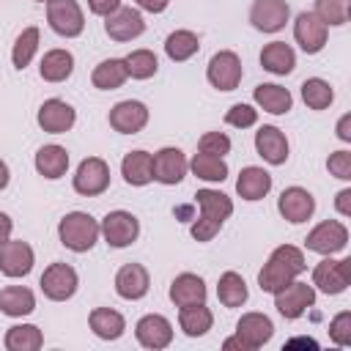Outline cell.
Wrapping results in <instances>:
<instances>
[{"label": "cell", "instance_id": "14", "mask_svg": "<svg viewBox=\"0 0 351 351\" xmlns=\"http://www.w3.org/2000/svg\"><path fill=\"white\" fill-rule=\"evenodd\" d=\"M291 5L285 0H255L250 8V22L261 33H277L288 25Z\"/></svg>", "mask_w": 351, "mask_h": 351}, {"label": "cell", "instance_id": "50", "mask_svg": "<svg viewBox=\"0 0 351 351\" xmlns=\"http://www.w3.org/2000/svg\"><path fill=\"white\" fill-rule=\"evenodd\" d=\"M134 3H137V8H143L148 14H162L170 0H134Z\"/></svg>", "mask_w": 351, "mask_h": 351}, {"label": "cell", "instance_id": "38", "mask_svg": "<svg viewBox=\"0 0 351 351\" xmlns=\"http://www.w3.org/2000/svg\"><path fill=\"white\" fill-rule=\"evenodd\" d=\"M189 170H192L197 178L208 181V184H222V181L228 178V165H225V159H222V156H214V154H203V151H197V154L189 159Z\"/></svg>", "mask_w": 351, "mask_h": 351}, {"label": "cell", "instance_id": "9", "mask_svg": "<svg viewBox=\"0 0 351 351\" xmlns=\"http://www.w3.org/2000/svg\"><path fill=\"white\" fill-rule=\"evenodd\" d=\"M348 244V228L340 222V219H324L318 222L307 239H304V247L310 252H318V255H335L340 250H346Z\"/></svg>", "mask_w": 351, "mask_h": 351}, {"label": "cell", "instance_id": "10", "mask_svg": "<svg viewBox=\"0 0 351 351\" xmlns=\"http://www.w3.org/2000/svg\"><path fill=\"white\" fill-rule=\"evenodd\" d=\"M313 304H315V288L307 285V282H299V280L288 282L282 291L274 293V307H277V313H280L282 318H288V321L302 318Z\"/></svg>", "mask_w": 351, "mask_h": 351}, {"label": "cell", "instance_id": "45", "mask_svg": "<svg viewBox=\"0 0 351 351\" xmlns=\"http://www.w3.org/2000/svg\"><path fill=\"white\" fill-rule=\"evenodd\" d=\"M329 337H332V343L340 346V348L351 346V313H348V310L337 313V315L329 321Z\"/></svg>", "mask_w": 351, "mask_h": 351}, {"label": "cell", "instance_id": "42", "mask_svg": "<svg viewBox=\"0 0 351 351\" xmlns=\"http://www.w3.org/2000/svg\"><path fill=\"white\" fill-rule=\"evenodd\" d=\"M326 27H340L348 22L351 16V0H315V11H313Z\"/></svg>", "mask_w": 351, "mask_h": 351}, {"label": "cell", "instance_id": "53", "mask_svg": "<svg viewBox=\"0 0 351 351\" xmlns=\"http://www.w3.org/2000/svg\"><path fill=\"white\" fill-rule=\"evenodd\" d=\"M285 348H318V343L313 337H293L285 343Z\"/></svg>", "mask_w": 351, "mask_h": 351}, {"label": "cell", "instance_id": "8", "mask_svg": "<svg viewBox=\"0 0 351 351\" xmlns=\"http://www.w3.org/2000/svg\"><path fill=\"white\" fill-rule=\"evenodd\" d=\"M38 285H41V291H44L47 299H52V302H66V299H71V296L77 293L80 277H77L74 266L58 261V263H49V266L44 269Z\"/></svg>", "mask_w": 351, "mask_h": 351}, {"label": "cell", "instance_id": "28", "mask_svg": "<svg viewBox=\"0 0 351 351\" xmlns=\"http://www.w3.org/2000/svg\"><path fill=\"white\" fill-rule=\"evenodd\" d=\"M261 66L277 77H285L296 69V52L285 41H271L261 49Z\"/></svg>", "mask_w": 351, "mask_h": 351}, {"label": "cell", "instance_id": "44", "mask_svg": "<svg viewBox=\"0 0 351 351\" xmlns=\"http://www.w3.org/2000/svg\"><path fill=\"white\" fill-rule=\"evenodd\" d=\"M197 151L214 154V156H225V154H230V137L225 132H206L197 140Z\"/></svg>", "mask_w": 351, "mask_h": 351}, {"label": "cell", "instance_id": "54", "mask_svg": "<svg viewBox=\"0 0 351 351\" xmlns=\"http://www.w3.org/2000/svg\"><path fill=\"white\" fill-rule=\"evenodd\" d=\"M222 348H225V351H233V348H236V351H247V348H244V343H241L236 335H233V337H228V340H222Z\"/></svg>", "mask_w": 351, "mask_h": 351}, {"label": "cell", "instance_id": "6", "mask_svg": "<svg viewBox=\"0 0 351 351\" xmlns=\"http://www.w3.org/2000/svg\"><path fill=\"white\" fill-rule=\"evenodd\" d=\"M99 230L104 236V241L115 250H123L129 244L137 241L140 236V219L132 214V211H123V208H115V211H107L104 219L99 222Z\"/></svg>", "mask_w": 351, "mask_h": 351}, {"label": "cell", "instance_id": "36", "mask_svg": "<svg viewBox=\"0 0 351 351\" xmlns=\"http://www.w3.org/2000/svg\"><path fill=\"white\" fill-rule=\"evenodd\" d=\"M3 346L8 351H38L44 346V335L36 324H14V326H8Z\"/></svg>", "mask_w": 351, "mask_h": 351}, {"label": "cell", "instance_id": "13", "mask_svg": "<svg viewBox=\"0 0 351 351\" xmlns=\"http://www.w3.org/2000/svg\"><path fill=\"white\" fill-rule=\"evenodd\" d=\"M33 263H36V252L27 241L8 239L5 244H0V271L5 277H11V280L27 277L33 271Z\"/></svg>", "mask_w": 351, "mask_h": 351}, {"label": "cell", "instance_id": "27", "mask_svg": "<svg viewBox=\"0 0 351 351\" xmlns=\"http://www.w3.org/2000/svg\"><path fill=\"white\" fill-rule=\"evenodd\" d=\"M33 165H36V173L38 176H44V178H49V181H58V178H63L66 176V170H69V151L63 148V145H41L38 151H36V159H33Z\"/></svg>", "mask_w": 351, "mask_h": 351}, {"label": "cell", "instance_id": "24", "mask_svg": "<svg viewBox=\"0 0 351 351\" xmlns=\"http://www.w3.org/2000/svg\"><path fill=\"white\" fill-rule=\"evenodd\" d=\"M236 192L241 200H263L269 192H271V176L269 170L258 167V165H250V167H241L239 178H236Z\"/></svg>", "mask_w": 351, "mask_h": 351}, {"label": "cell", "instance_id": "34", "mask_svg": "<svg viewBox=\"0 0 351 351\" xmlns=\"http://www.w3.org/2000/svg\"><path fill=\"white\" fill-rule=\"evenodd\" d=\"M126 80H129V71H126L123 58H107V60H101V63L93 69V74H90V82H93V88H99V90H115V88H121Z\"/></svg>", "mask_w": 351, "mask_h": 351}, {"label": "cell", "instance_id": "16", "mask_svg": "<svg viewBox=\"0 0 351 351\" xmlns=\"http://www.w3.org/2000/svg\"><path fill=\"white\" fill-rule=\"evenodd\" d=\"M107 121H110V126H112L115 132H121V134H137V132H143L145 123H148V107H145L143 101H137V99H123V101H118V104L110 110Z\"/></svg>", "mask_w": 351, "mask_h": 351}, {"label": "cell", "instance_id": "41", "mask_svg": "<svg viewBox=\"0 0 351 351\" xmlns=\"http://www.w3.org/2000/svg\"><path fill=\"white\" fill-rule=\"evenodd\" d=\"M123 63H126V71L132 80H151L159 71V60L151 49H132L123 58Z\"/></svg>", "mask_w": 351, "mask_h": 351}, {"label": "cell", "instance_id": "31", "mask_svg": "<svg viewBox=\"0 0 351 351\" xmlns=\"http://www.w3.org/2000/svg\"><path fill=\"white\" fill-rule=\"evenodd\" d=\"M36 310V296L25 285H5L0 291V313L8 318H22Z\"/></svg>", "mask_w": 351, "mask_h": 351}, {"label": "cell", "instance_id": "55", "mask_svg": "<svg viewBox=\"0 0 351 351\" xmlns=\"http://www.w3.org/2000/svg\"><path fill=\"white\" fill-rule=\"evenodd\" d=\"M8 181H11V170H8V165L0 159V192L8 186Z\"/></svg>", "mask_w": 351, "mask_h": 351}, {"label": "cell", "instance_id": "56", "mask_svg": "<svg viewBox=\"0 0 351 351\" xmlns=\"http://www.w3.org/2000/svg\"><path fill=\"white\" fill-rule=\"evenodd\" d=\"M36 3H49V0H36Z\"/></svg>", "mask_w": 351, "mask_h": 351}, {"label": "cell", "instance_id": "21", "mask_svg": "<svg viewBox=\"0 0 351 351\" xmlns=\"http://www.w3.org/2000/svg\"><path fill=\"white\" fill-rule=\"evenodd\" d=\"M151 288V274L143 263H123L115 274V293L126 302H137L148 293Z\"/></svg>", "mask_w": 351, "mask_h": 351}, {"label": "cell", "instance_id": "35", "mask_svg": "<svg viewBox=\"0 0 351 351\" xmlns=\"http://www.w3.org/2000/svg\"><path fill=\"white\" fill-rule=\"evenodd\" d=\"M217 299L222 307H241L250 299L244 277L239 271H222L217 280Z\"/></svg>", "mask_w": 351, "mask_h": 351}, {"label": "cell", "instance_id": "26", "mask_svg": "<svg viewBox=\"0 0 351 351\" xmlns=\"http://www.w3.org/2000/svg\"><path fill=\"white\" fill-rule=\"evenodd\" d=\"M252 99H255V104H258L261 110H266V112H271V115H285V112H291V107H293L291 90L282 88V85H277V82H261V85H255Z\"/></svg>", "mask_w": 351, "mask_h": 351}, {"label": "cell", "instance_id": "18", "mask_svg": "<svg viewBox=\"0 0 351 351\" xmlns=\"http://www.w3.org/2000/svg\"><path fill=\"white\" fill-rule=\"evenodd\" d=\"M104 33L112 41H132L137 36L145 33V19L140 14V8H118L110 16H104Z\"/></svg>", "mask_w": 351, "mask_h": 351}, {"label": "cell", "instance_id": "2", "mask_svg": "<svg viewBox=\"0 0 351 351\" xmlns=\"http://www.w3.org/2000/svg\"><path fill=\"white\" fill-rule=\"evenodd\" d=\"M99 236H101L99 222L88 211H69L58 222V239L71 252H88V250H93V244L99 241Z\"/></svg>", "mask_w": 351, "mask_h": 351}, {"label": "cell", "instance_id": "49", "mask_svg": "<svg viewBox=\"0 0 351 351\" xmlns=\"http://www.w3.org/2000/svg\"><path fill=\"white\" fill-rule=\"evenodd\" d=\"M335 208H337L343 217H351V189H340V192H337Z\"/></svg>", "mask_w": 351, "mask_h": 351}, {"label": "cell", "instance_id": "48", "mask_svg": "<svg viewBox=\"0 0 351 351\" xmlns=\"http://www.w3.org/2000/svg\"><path fill=\"white\" fill-rule=\"evenodd\" d=\"M88 8L96 16H110L112 11L121 8V0H88Z\"/></svg>", "mask_w": 351, "mask_h": 351}, {"label": "cell", "instance_id": "40", "mask_svg": "<svg viewBox=\"0 0 351 351\" xmlns=\"http://www.w3.org/2000/svg\"><path fill=\"white\" fill-rule=\"evenodd\" d=\"M302 101L310 107V110H326L332 101H335V90L326 80L321 77H307L302 82Z\"/></svg>", "mask_w": 351, "mask_h": 351}, {"label": "cell", "instance_id": "20", "mask_svg": "<svg viewBox=\"0 0 351 351\" xmlns=\"http://www.w3.org/2000/svg\"><path fill=\"white\" fill-rule=\"evenodd\" d=\"M277 211L291 225L307 222L313 217V211H315V197L304 186H288V189H282V195L277 200Z\"/></svg>", "mask_w": 351, "mask_h": 351}, {"label": "cell", "instance_id": "33", "mask_svg": "<svg viewBox=\"0 0 351 351\" xmlns=\"http://www.w3.org/2000/svg\"><path fill=\"white\" fill-rule=\"evenodd\" d=\"M178 326L186 337H203L211 326H214V313L203 304H189V307H178Z\"/></svg>", "mask_w": 351, "mask_h": 351}, {"label": "cell", "instance_id": "12", "mask_svg": "<svg viewBox=\"0 0 351 351\" xmlns=\"http://www.w3.org/2000/svg\"><path fill=\"white\" fill-rule=\"evenodd\" d=\"M134 337L143 348L162 351L173 343V324L159 313H148L134 324Z\"/></svg>", "mask_w": 351, "mask_h": 351}, {"label": "cell", "instance_id": "1", "mask_svg": "<svg viewBox=\"0 0 351 351\" xmlns=\"http://www.w3.org/2000/svg\"><path fill=\"white\" fill-rule=\"evenodd\" d=\"M304 269H307L304 252L299 247H293V244H280V247L271 250L269 261L258 271V285H261V291H266V293L274 296L288 282H293Z\"/></svg>", "mask_w": 351, "mask_h": 351}, {"label": "cell", "instance_id": "19", "mask_svg": "<svg viewBox=\"0 0 351 351\" xmlns=\"http://www.w3.org/2000/svg\"><path fill=\"white\" fill-rule=\"evenodd\" d=\"M326 36H329V27L313 14V11H302L293 22V38L296 44L307 52V55H315L326 47Z\"/></svg>", "mask_w": 351, "mask_h": 351}, {"label": "cell", "instance_id": "39", "mask_svg": "<svg viewBox=\"0 0 351 351\" xmlns=\"http://www.w3.org/2000/svg\"><path fill=\"white\" fill-rule=\"evenodd\" d=\"M38 41H41V33H38V27L36 25H30V27H25L19 36H16V41H14V49H11V63H14V69H27L30 66V60L36 58V52H38Z\"/></svg>", "mask_w": 351, "mask_h": 351}, {"label": "cell", "instance_id": "25", "mask_svg": "<svg viewBox=\"0 0 351 351\" xmlns=\"http://www.w3.org/2000/svg\"><path fill=\"white\" fill-rule=\"evenodd\" d=\"M121 176L129 186H145L154 181V154L148 151H129L121 159Z\"/></svg>", "mask_w": 351, "mask_h": 351}, {"label": "cell", "instance_id": "5", "mask_svg": "<svg viewBox=\"0 0 351 351\" xmlns=\"http://www.w3.org/2000/svg\"><path fill=\"white\" fill-rule=\"evenodd\" d=\"M71 186L82 197H96V195L107 192V186H110V165L101 156H85L77 165Z\"/></svg>", "mask_w": 351, "mask_h": 351}, {"label": "cell", "instance_id": "52", "mask_svg": "<svg viewBox=\"0 0 351 351\" xmlns=\"http://www.w3.org/2000/svg\"><path fill=\"white\" fill-rule=\"evenodd\" d=\"M337 137L343 143H351V112H346L340 121H337Z\"/></svg>", "mask_w": 351, "mask_h": 351}, {"label": "cell", "instance_id": "43", "mask_svg": "<svg viewBox=\"0 0 351 351\" xmlns=\"http://www.w3.org/2000/svg\"><path fill=\"white\" fill-rule=\"evenodd\" d=\"M225 123L228 126H236V129H250V126L258 123V110L252 104H233L225 112Z\"/></svg>", "mask_w": 351, "mask_h": 351}, {"label": "cell", "instance_id": "47", "mask_svg": "<svg viewBox=\"0 0 351 351\" xmlns=\"http://www.w3.org/2000/svg\"><path fill=\"white\" fill-rule=\"evenodd\" d=\"M219 230H222V222H214V219H206V217H197L189 225V233H192L195 241H211Z\"/></svg>", "mask_w": 351, "mask_h": 351}, {"label": "cell", "instance_id": "46", "mask_svg": "<svg viewBox=\"0 0 351 351\" xmlns=\"http://www.w3.org/2000/svg\"><path fill=\"white\" fill-rule=\"evenodd\" d=\"M326 170H329V176H335L340 181H351V151H335V154H329Z\"/></svg>", "mask_w": 351, "mask_h": 351}, {"label": "cell", "instance_id": "7", "mask_svg": "<svg viewBox=\"0 0 351 351\" xmlns=\"http://www.w3.org/2000/svg\"><path fill=\"white\" fill-rule=\"evenodd\" d=\"M47 22L63 38H77L85 30V14L77 0H49L47 3Z\"/></svg>", "mask_w": 351, "mask_h": 351}, {"label": "cell", "instance_id": "17", "mask_svg": "<svg viewBox=\"0 0 351 351\" xmlns=\"http://www.w3.org/2000/svg\"><path fill=\"white\" fill-rule=\"evenodd\" d=\"M274 335V324L269 315L263 313H244L239 321H236V337L244 343L247 351H255V348H263Z\"/></svg>", "mask_w": 351, "mask_h": 351}, {"label": "cell", "instance_id": "37", "mask_svg": "<svg viewBox=\"0 0 351 351\" xmlns=\"http://www.w3.org/2000/svg\"><path fill=\"white\" fill-rule=\"evenodd\" d=\"M200 49V38H197V33H192V30H173L167 38H165V55L170 58V60H176V63H184V60H189L195 52Z\"/></svg>", "mask_w": 351, "mask_h": 351}, {"label": "cell", "instance_id": "15", "mask_svg": "<svg viewBox=\"0 0 351 351\" xmlns=\"http://www.w3.org/2000/svg\"><path fill=\"white\" fill-rule=\"evenodd\" d=\"M36 121L47 134H66L77 123V110L63 99H47L38 107Z\"/></svg>", "mask_w": 351, "mask_h": 351}, {"label": "cell", "instance_id": "29", "mask_svg": "<svg viewBox=\"0 0 351 351\" xmlns=\"http://www.w3.org/2000/svg\"><path fill=\"white\" fill-rule=\"evenodd\" d=\"M74 71V55L69 49H49L44 52L41 63H38V74L44 82H66Z\"/></svg>", "mask_w": 351, "mask_h": 351}, {"label": "cell", "instance_id": "4", "mask_svg": "<svg viewBox=\"0 0 351 351\" xmlns=\"http://www.w3.org/2000/svg\"><path fill=\"white\" fill-rule=\"evenodd\" d=\"M241 77H244V66H241V58L233 49H219V52L211 55V60L206 66V80L211 82V88L236 90Z\"/></svg>", "mask_w": 351, "mask_h": 351}, {"label": "cell", "instance_id": "30", "mask_svg": "<svg viewBox=\"0 0 351 351\" xmlns=\"http://www.w3.org/2000/svg\"><path fill=\"white\" fill-rule=\"evenodd\" d=\"M88 324L93 335L101 340H118L126 332V318L112 307H93L88 315Z\"/></svg>", "mask_w": 351, "mask_h": 351}, {"label": "cell", "instance_id": "51", "mask_svg": "<svg viewBox=\"0 0 351 351\" xmlns=\"http://www.w3.org/2000/svg\"><path fill=\"white\" fill-rule=\"evenodd\" d=\"M11 233H14V219L5 211H0V244H5L11 239Z\"/></svg>", "mask_w": 351, "mask_h": 351}, {"label": "cell", "instance_id": "3", "mask_svg": "<svg viewBox=\"0 0 351 351\" xmlns=\"http://www.w3.org/2000/svg\"><path fill=\"white\" fill-rule=\"evenodd\" d=\"M351 285V258H332L324 255V261L313 269V288L324 291L326 296H337Z\"/></svg>", "mask_w": 351, "mask_h": 351}, {"label": "cell", "instance_id": "23", "mask_svg": "<svg viewBox=\"0 0 351 351\" xmlns=\"http://www.w3.org/2000/svg\"><path fill=\"white\" fill-rule=\"evenodd\" d=\"M206 282H203V277L200 274H192V271H184V274H178L173 282H170V291H167V296H170V302L176 304V307H189V304H203L206 302Z\"/></svg>", "mask_w": 351, "mask_h": 351}, {"label": "cell", "instance_id": "22", "mask_svg": "<svg viewBox=\"0 0 351 351\" xmlns=\"http://www.w3.org/2000/svg\"><path fill=\"white\" fill-rule=\"evenodd\" d=\"M255 151H258V156L263 159V162H269V165H285L288 162V137L277 129V126H261L258 132H255Z\"/></svg>", "mask_w": 351, "mask_h": 351}, {"label": "cell", "instance_id": "11", "mask_svg": "<svg viewBox=\"0 0 351 351\" xmlns=\"http://www.w3.org/2000/svg\"><path fill=\"white\" fill-rule=\"evenodd\" d=\"M186 170H189V159L181 148L165 145L154 154V181H159L165 186H176L184 181Z\"/></svg>", "mask_w": 351, "mask_h": 351}, {"label": "cell", "instance_id": "32", "mask_svg": "<svg viewBox=\"0 0 351 351\" xmlns=\"http://www.w3.org/2000/svg\"><path fill=\"white\" fill-rule=\"evenodd\" d=\"M195 203L200 206V217L222 222V225L233 214V200L219 189H197L195 192Z\"/></svg>", "mask_w": 351, "mask_h": 351}]
</instances>
